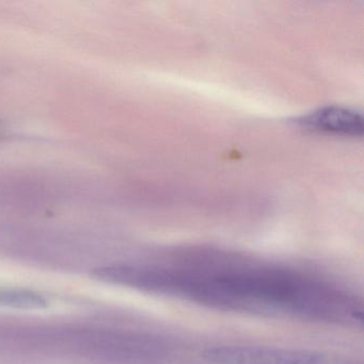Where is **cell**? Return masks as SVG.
<instances>
[{
    "label": "cell",
    "mask_w": 364,
    "mask_h": 364,
    "mask_svg": "<svg viewBox=\"0 0 364 364\" xmlns=\"http://www.w3.org/2000/svg\"><path fill=\"white\" fill-rule=\"evenodd\" d=\"M201 355L213 364H353L329 353L274 347L216 346Z\"/></svg>",
    "instance_id": "obj_1"
},
{
    "label": "cell",
    "mask_w": 364,
    "mask_h": 364,
    "mask_svg": "<svg viewBox=\"0 0 364 364\" xmlns=\"http://www.w3.org/2000/svg\"><path fill=\"white\" fill-rule=\"evenodd\" d=\"M299 122L309 131L328 135L359 136L363 132V120L358 112L336 106L315 110Z\"/></svg>",
    "instance_id": "obj_2"
},
{
    "label": "cell",
    "mask_w": 364,
    "mask_h": 364,
    "mask_svg": "<svg viewBox=\"0 0 364 364\" xmlns=\"http://www.w3.org/2000/svg\"><path fill=\"white\" fill-rule=\"evenodd\" d=\"M0 304L18 309H42L48 306V300L26 289H0Z\"/></svg>",
    "instance_id": "obj_3"
}]
</instances>
